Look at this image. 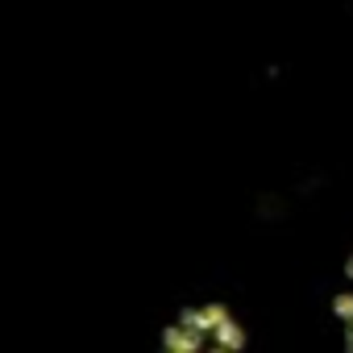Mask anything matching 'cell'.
<instances>
[{
  "label": "cell",
  "mask_w": 353,
  "mask_h": 353,
  "mask_svg": "<svg viewBox=\"0 0 353 353\" xmlns=\"http://www.w3.org/2000/svg\"><path fill=\"white\" fill-rule=\"evenodd\" d=\"M345 353H353V324H345V341H341Z\"/></svg>",
  "instance_id": "2"
},
{
  "label": "cell",
  "mask_w": 353,
  "mask_h": 353,
  "mask_svg": "<svg viewBox=\"0 0 353 353\" xmlns=\"http://www.w3.org/2000/svg\"><path fill=\"white\" fill-rule=\"evenodd\" d=\"M332 316H336L341 324H353V291L332 295Z\"/></svg>",
  "instance_id": "1"
},
{
  "label": "cell",
  "mask_w": 353,
  "mask_h": 353,
  "mask_svg": "<svg viewBox=\"0 0 353 353\" xmlns=\"http://www.w3.org/2000/svg\"><path fill=\"white\" fill-rule=\"evenodd\" d=\"M345 279H349V283H353V254H349V258H345Z\"/></svg>",
  "instance_id": "3"
}]
</instances>
